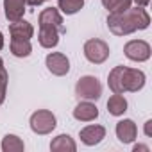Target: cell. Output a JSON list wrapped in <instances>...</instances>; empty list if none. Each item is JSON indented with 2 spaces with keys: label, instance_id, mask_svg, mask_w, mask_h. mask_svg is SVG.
<instances>
[{
  "label": "cell",
  "instance_id": "6da1fadb",
  "mask_svg": "<svg viewBox=\"0 0 152 152\" xmlns=\"http://www.w3.org/2000/svg\"><path fill=\"white\" fill-rule=\"evenodd\" d=\"M148 25H150V16L140 6L129 7L124 13H111L107 16V27L116 36H127L136 31H143Z\"/></svg>",
  "mask_w": 152,
  "mask_h": 152
},
{
  "label": "cell",
  "instance_id": "7a4b0ae2",
  "mask_svg": "<svg viewBox=\"0 0 152 152\" xmlns=\"http://www.w3.org/2000/svg\"><path fill=\"white\" fill-rule=\"evenodd\" d=\"M38 23H39L38 41L43 48H54L59 43V36L66 32V29L63 25V16L56 7L43 9L39 13Z\"/></svg>",
  "mask_w": 152,
  "mask_h": 152
},
{
  "label": "cell",
  "instance_id": "3957f363",
  "mask_svg": "<svg viewBox=\"0 0 152 152\" xmlns=\"http://www.w3.org/2000/svg\"><path fill=\"white\" fill-rule=\"evenodd\" d=\"M107 84L113 93H120V95H124L125 91L136 93L145 86V73L138 68L115 66L109 72Z\"/></svg>",
  "mask_w": 152,
  "mask_h": 152
},
{
  "label": "cell",
  "instance_id": "277c9868",
  "mask_svg": "<svg viewBox=\"0 0 152 152\" xmlns=\"http://www.w3.org/2000/svg\"><path fill=\"white\" fill-rule=\"evenodd\" d=\"M75 93L79 99L84 100H99L102 95V84L93 75H84L75 84Z\"/></svg>",
  "mask_w": 152,
  "mask_h": 152
},
{
  "label": "cell",
  "instance_id": "5b68a950",
  "mask_svg": "<svg viewBox=\"0 0 152 152\" xmlns=\"http://www.w3.org/2000/svg\"><path fill=\"white\" fill-rule=\"evenodd\" d=\"M29 124H31L32 132H36V134H50L57 125L54 113L48 109H38L36 113H32Z\"/></svg>",
  "mask_w": 152,
  "mask_h": 152
},
{
  "label": "cell",
  "instance_id": "8992f818",
  "mask_svg": "<svg viewBox=\"0 0 152 152\" xmlns=\"http://www.w3.org/2000/svg\"><path fill=\"white\" fill-rule=\"evenodd\" d=\"M84 57L93 64H102L109 57V45L99 38L88 39L84 43Z\"/></svg>",
  "mask_w": 152,
  "mask_h": 152
},
{
  "label": "cell",
  "instance_id": "52a82bcc",
  "mask_svg": "<svg viewBox=\"0 0 152 152\" xmlns=\"http://www.w3.org/2000/svg\"><path fill=\"white\" fill-rule=\"evenodd\" d=\"M124 54L131 59V61H138L143 63L150 57V45L143 39H131L125 43L124 47Z\"/></svg>",
  "mask_w": 152,
  "mask_h": 152
},
{
  "label": "cell",
  "instance_id": "ba28073f",
  "mask_svg": "<svg viewBox=\"0 0 152 152\" xmlns=\"http://www.w3.org/2000/svg\"><path fill=\"white\" fill-rule=\"evenodd\" d=\"M45 64L48 68L50 73L57 75V77H63L70 72V61L63 52H50L45 59Z\"/></svg>",
  "mask_w": 152,
  "mask_h": 152
},
{
  "label": "cell",
  "instance_id": "9c48e42d",
  "mask_svg": "<svg viewBox=\"0 0 152 152\" xmlns=\"http://www.w3.org/2000/svg\"><path fill=\"white\" fill-rule=\"evenodd\" d=\"M116 138L122 141V143H132L138 136V127L132 120L125 118V120H120L116 124Z\"/></svg>",
  "mask_w": 152,
  "mask_h": 152
},
{
  "label": "cell",
  "instance_id": "30bf717a",
  "mask_svg": "<svg viewBox=\"0 0 152 152\" xmlns=\"http://www.w3.org/2000/svg\"><path fill=\"white\" fill-rule=\"evenodd\" d=\"M79 136H81V141L84 145L93 147V145H99L106 138V129L102 125H88L79 132Z\"/></svg>",
  "mask_w": 152,
  "mask_h": 152
},
{
  "label": "cell",
  "instance_id": "8fae6325",
  "mask_svg": "<svg viewBox=\"0 0 152 152\" xmlns=\"http://www.w3.org/2000/svg\"><path fill=\"white\" fill-rule=\"evenodd\" d=\"M99 116V109L95 104L91 102H79L73 109V118L75 120H81V122H91Z\"/></svg>",
  "mask_w": 152,
  "mask_h": 152
},
{
  "label": "cell",
  "instance_id": "7c38bea8",
  "mask_svg": "<svg viewBox=\"0 0 152 152\" xmlns=\"http://www.w3.org/2000/svg\"><path fill=\"white\" fill-rule=\"evenodd\" d=\"M25 0H4V11L9 22H18L25 13Z\"/></svg>",
  "mask_w": 152,
  "mask_h": 152
},
{
  "label": "cell",
  "instance_id": "4fadbf2b",
  "mask_svg": "<svg viewBox=\"0 0 152 152\" xmlns=\"http://www.w3.org/2000/svg\"><path fill=\"white\" fill-rule=\"evenodd\" d=\"M9 32H11V38L15 39H31L34 34V27L25 20H18V22H11Z\"/></svg>",
  "mask_w": 152,
  "mask_h": 152
},
{
  "label": "cell",
  "instance_id": "5bb4252c",
  "mask_svg": "<svg viewBox=\"0 0 152 152\" xmlns=\"http://www.w3.org/2000/svg\"><path fill=\"white\" fill-rule=\"evenodd\" d=\"M50 150L54 152H75L77 150V145H75L73 138L68 134H59L52 140L50 143Z\"/></svg>",
  "mask_w": 152,
  "mask_h": 152
},
{
  "label": "cell",
  "instance_id": "9a60e30c",
  "mask_svg": "<svg viewBox=\"0 0 152 152\" xmlns=\"http://www.w3.org/2000/svg\"><path fill=\"white\" fill-rule=\"evenodd\" d=\"M107 111H109V115H113V116H122V115L127 111V100H125L120 93H115V95L109 97V100H107Z\"/></svg>",
  "mask_w": 152,
  "mask_h": 152
},
{
  "label": "cell",
  "instance_id": "2e32d148",
  "mask_svg": "<svg viewBox=\"0 0 152 152\" xmlns=\"http://www.w3.org/2000/svg\"><path fill=\"white\" fill-rule=\"evenodd\" d=\"M9 47H11V54L16 56V57H27L32 52L31 39H15V38H11V45Z\"/></svg>",
  "mask_w": 152,
  "mask_h": 152
},
{
  "label": "cell",
  "instance_id": "e0dca14e",
  "mask_svg": "<svg viewBox=\"0 0 152 152\" xmlns=\"http://www.w3.org/2000/svg\"><path fill=\"white\" fill-rule=\"evenodd\" d=\"M25 148L23 141L16 134H6L2 140V150L4 152H22Z\"/></svg>",
  "mask_w": 152,
  "mask_h": 152
},
{
  "label": "cell",
  "instance_id": "ac0fdd59",
  "mask_svg": "<svg viewBox=\"0 0 152 152\" xmlns=\"http://www.w3.org/2000/svg\"><path fill=\"white\" fill-rule=\"evenodd\" d=\"M132 0H102V6L109 13H124L131 7Z\"/></svg>",
  "mask_w": 152,
  "mask_h": 152
},
{
  "label": "cell",
  "instance_id": "d6986e66",
  "mask_svg": "<svg viewBox=\"0 0 152 152\" xmlns=\"http://www.w3.org/2000/svg\"><path fill=\"white\" fill-rule=\"evenodd\" d=\"M57 6L64 15H75L83 9L84 0H57Z\"/></svg>",
  "mask_w": 152,
  "mask_h": 152
},
{
  "label": "cell",
  "instance_id": "ffe728a7",
  "mask_svg": "<svg viewBox=\"0 0 152 152\" xmlns=\"http://www.w3.org/2000/svg\"><path fill=\"white\" fill-rule=\"evenodd\" d=\"M7 83H9V75H7L6 66H4V59L0 57V106H2V104H4V100H6Z\"/></svg>",
  "mask_w": 152,
  "mask_h": 152
},
{
  "label": "cell",
  "instance_id": "44dd1931",
  "mask_svg": "<svg viewBox=\"0 0 152 152\" xmlns=\"http://www.w3.org/2000/svg\"><path fill=\"white\" fill-rule=\"evenodd\" d=\"M43 2H47V0H25V4L31 6V7H36V6H41Z\"/></svg>",
  "mask_w": 152,
  "mask_h": 152
},
{
  "label": "cell",
  "instance_id": "7402d4cb",
  "mask_svg": "<svg viewBox=\"0 0 152 152\" xmlns=\"http://www.w3.org/2000/svg\"><path fill=\"white\" fill-rule=\"evenodd\" d=\"M132 2H134L136 6H140V7H145V6H148L150 0H132Z\"/></svg>",
  "mask_w": 152,
  "mask_h": 152
},
{
  "label": "cell",
  "instance_id": "603a6c76",
  "mask_svg": "<svg viewBox=\"0 0 152 152\" xmlns=\"http://www.w3.org/2000/svg\"><path fill=\"white\" fill-rule=\"evenodd\" d=\"M150 125H152V120H148V122L145 124V134H147V136H150Z\"/></svg>",
  "mask_w": 152,
  "mask_h": 152
},
{
  "label": "cell",
  "instance_id": "cb8c5ba5",
  "mask_svg": "<svg viewBox=\"0 0 152 152\" xmlns=\"http://www.w3.org/2000/svg\"><path fill=\"white\" fill-rule=\"evenodd\" d=\"M138 150H148V147L147 145H134V152H138Z\"/></svg>",
  "mask_w": 152,
  "mask_h": 152
},
{
  "label": "cell",
  "instance_id": "d4e9b609",
  "mask_svg": "<svg viewBox=\"0 0 152 152\" xmlns=\"http://www.w3.org/2000/svg\"><path fill=\"white\" fill-rule=\"evenodd\" d=\"M0 48H4V34L0 32Z\"/></svg>",
  "mask_w": 152,
  "mask_h": 152
}]
</instances>
